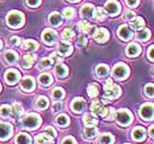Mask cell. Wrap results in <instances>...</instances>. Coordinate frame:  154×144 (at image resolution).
I'll return each instance as SVG.
<instances>
[{
	"label": "cell",
	"instance_id": "51",
	"mask_svg": "<svg viewBox=\"0 0 154 144\" xmlns=\"http://www.w3.org/2000/svg\"><path fill=\"white\" fill-rule=\"evenodd\" d=\"M62 144H76V141L72 136H66V138L62 141Z\"/></svg>",
	"mask_w": 154,
	"mask_h": 144
},
{
	"label": "cell",
	"instance_id": "43",
	"mask_svg": "<svg viewBox=\"0 0 154 144\" xmlns=\"http://www.w3.org/2000/svg\"><path fill=\"white\" fill-rule=\"evenodd\" d=\"M116 117V109L113 108H107V112H106V115H105V118L107 120H113Z\"/></svg>",
	"mask_w": 154,
	"mask_h": 144
},
{
	"label": "cell",
	"instance_id": "11",
	"mask_svg": "<svg viewBox=\"0 0 154 144\" xmlns=\"http://www.w3.org/2000/svg\"><path fill=\"white\" fill-rule=\"evenodd\" d=\"M42 38L43 41L46 43L48 45H53L56 42V38H57V35H56V32L53 31L51 29H46L42 34Z\"/></svg>",
	"mask_w": 154,
	"mask_h": 144
},
{
	"label": "cell",
	"instance_id": "24",
	"mask_svg": "<svg viewBox=\"0 0 154 144\" xmlns=\"http://www.w3.org/2000/svg\"><path fill=\"white\" fill-rule=\"evenodd\" d=\"M35 61V56L32 54H26L23 56V60H22V66L24 68H30L32 66V64L34 63Z\"/></svg>",
	"mask_w": 154,
	"mask_h": 144
},
{
	"label": "cell",
	"instance_id": "2",
	"mask_svg": "<svg viewBox=\"0 0 154 144\" xmlns=\"http://www.w3.org/2000/svg\"><path fill=\"white\" fill-rule=\"evenodd\" d=\"M7 23L11 28H20L24 23V17L19 11H11L7 16Z\"/></svg>",
	"mask_w": 154,
	"mask_h": 144
},
{
	"label": "cell",
	"instance_id": "29",
	"mask_svg": "<svg viewBox=\"0 0 154 144\" xmlns=\"http://www.w3.org/2000/svg\"><path fill=\"white\" fill-rule=\"evenodd\" d=\"M31 139L26 133H20L17 135L16 138V144H30Z\"/></svg>",
	"mask_w": 154,
	"mask_h": 144
},
{
	"label": "cell",
	"instance_id": "33",
	"mask_svg": "<svg viewBox=\"0 0 154 144\" xmlns=\"http://www.w3.org/2000/svg\"><path fill=\"white\" fill-rule=\"evenodd\" d=\"M38 81L41 83V85H43V86H48L50 84H52V81H53V79H52V76L50 75V74H42V75H40V77H38Z\"/></svg>",
	"mask_w": 154,
	"mask_h": 144
},
{
	"label": "cell",
	"instance_id": "6",
	"mask_svg": "<svg viewBox=\"0 0 154 144\" xmlns=\"http://www.w3.org/2000/svg\"><path fill=\"white\" fill-rule=\"evenodd\" d=\"M105 10H106V12L108 13L109 16L115 17L120 12V5H119V2L116 1V0H109V1L106 2Z\"/></svg>",
	"mask_w": 154,
	"mask_h": 144
},
{
	"label": "cell",
	"instance_id": "50",
	"mask_svg": "<svg viewBox=\"0 0 154 144\" xmlns=\"http://www.w3.org/2000/svg\"><path fill=\"white\" fill-rule=\"evenodd\" d=\"M135 18V14L134 12H132V11H127L125 13V20H129V21H131Z\"/></svg>",
	"mask_w": 154,
	"mask_h": 144
},
{
	"label": "cell",
	"instance_id": "10",
	"mask_svg": "<svg viewBox=\"0 0 154 144\" xmlns=\"http://www.w3.org/2000/svg\"><path fill=\"white\" fill-rule=\"evenodd\" d=\"M90 110H91L94 113L100 115V117H105L107 112V108L100 103L99 100H94L93 103H91V106H90Z\"/></svg>",
	"mask_w": 154,
	"mask_h": 144
},
{
	"label": "cell",
	"instance_id": "57",
	"mask_svg": "<svg viewBox=\"0 0 154 144\" xmlns=\"http://www.w3.org/2000/svg\"><path fill=\"white\" fill-rule=\"evenodd\" d=\"M153 125H152L151 128H150V136H152V138H153Z\"/></svg>",
	"mask_w": 154,
	"mask_h": 144
},
{
	"label": "cell",
	"instance_id": "54",
	"mask_svg": "<svg viewBox=\"0 0 154 144\" xmlns=\"http://www.w3.org/2000/svg\"><path fill=\"white\" fill-rule=\"evenodd\" d=\"M41 0H26V2L30 7H38Z\"/></svg>",
	"mask_w": 154,
	"mask_h": 144
},
{
	"label": "cell",
	"instance_id": "58",
	"mask_svg": "<svg viewBox=\"0 0 154 144\" xmlns=\"http://www.w3.org/2000/svg\"><path fill=\"white\" fill-rule=\"evenodd\" d=\"M1 47H2V42H1V40H0V50H1Z\"/></svg>",
	"mask_w": 154,
	"mask_h": 144
},
{
	"label": "cell",
	"instance_id": "32",
	"mask_svg": "<svg viewBox=\"0 0 154 144\" xmlns=\"http://www.w3.org/2000/svg\"><path fill=\"white\" fill-rule=\"evenodd\" d=\"M87 93H88V96L89 97H96L99 93V87L96 83H91L89 84V86L87 88Z\"/></svg>",
	"mask_w": 154,
	"mask_h": 144
},
{
	"label": "cell",
	"instance_id": "26",
	"mask_svg": "<svg viewBox=\"0 0 154 144\" xmlns=\"http://www.w3.org/2000/svg\"><path fill=\"white\" fill-rule=\"evenodd\" d=\"M130 23H131V28L133 30H140L142 29L143 26H144V20L142 19V18H140V17H135L134 19L131 20L130 21Z\"/></svg>",
	"mask_w": 154,
	"mask_h": 144
},
{
	"label": "cell",
	"instance_id": "17",
	"mask_svg": "<svg viewBox=\"0 0 154 144\" xmlns=\"http://www.w3.org/2000/svg\"><path fill=\"white\" fill-rule=\"evenodd\" d=\"M94 36H95V40H96L97 42H99V43H103V42H106L107 40H108V38H109V33H108V31H107L106 29H98L95 32V34H94Z\"/></svg>",
	"mask_w": 154,
	"mask_h": 144
},
{
	"label": "cell",
	"instance_id": "42",
	"mask_svg": "<svg viewBox=\"0 0 154 144\" xmlns=\"http://www.w3.org/2000/svg\"><path fill=\"white\" fill-rule=\"evenodd\" d=\"M95 18H96L98 21L105 20V13H103V8H98V9L95 10Z\"/></svg>",
	"mask_w": 154,
	"mask_h": 144
},
{
	"label": "cell",
	"instance_id": "19",
	"mask_svg": "<svg viewBox=\"0 0 154 144\" xmlns=\"http://www.w3.org/2000/svg\"><path fill=\"white\" fill-rule=\"evenodd\" d=\"M125 52H127V55H129V56H137L138 54L141 53V47L137 43H130Z\"/></svg>",
	"mask_w": 154,
	"mask_h": 144
},
{
	"label": "cell",
	"instance_id": "60",
	"mask_svg": "<svg viewBox=\"0 0 154 144\" xmlns=\"http://www.w3.org/2000/svg\"><path fill=\"white\" fill-rule=\"evenodd\" d=\"M0 91H1V85H0Z\"/></svg>",
	"mask_w": 154,
	"mask_h": 144
},
{
	"label": "cell",
	"instance_id": "12",
	"mask_svg": "<svg viewBox=\"0 0 154 144\" xmlns=\"http://www.w3.org/2000/svg\"><path fill=\"white\" fill-rule=\"evenodd\" d=\"M57 51H58V53H60V55H62V56H67V55H69L72 52H73V47H72V45L69 42L63 40V41H61L60 44H58Z\"/></svg>",
	"mask_w": 154,
	"mask_h": 144
},
{
	"label": "cell",
	"instance_id": "41",
	"mask_svg": "<svg viewBox=\"0 0 154 144\" xmlns=\"http://www.w3.org/2000/svg\"><path fill=\"white\" fill-rule=\"evenodd\" d=\"M11 113V108L8 105H2L0 107V115L3 117V118H7L8 115H10Z\"/></svg>",
	"mask_w": 154,
	"mask_h": 144
},
{
	"label": "cell",
	"instance_id": "27",
	"mask_svg": "<svg viewBox=\"0 0 154 144\" xmlns=\"http://www.w3.org/2000/svg\"><path fill=\"white\" fill-rule=\"evenodd\" d=\"M38 47V43L34 40H26L23 43V48L26 51H35Z\"/></svg>",
	"mask_w": 154,
	"mask_h": 144
},
{
	"label": "cell",
	"instance_id": "9",
	"mask_svg": "<svg viewBox=\"0 0 154 144\" xmlns=\"http://www.w3.org/2000/svg\"><path fill=\"white\" fill-rule=\"evenodd\" d=\"M12 133V128L9 123L6 122H0V140L5 141L10 138V135Z\"/></svg>",
	"mask_w": 154,
	"mask_h": 144
},
{
	"label": "cell",
	"instance_id": "49",
	"mask_svg": "<svg viewBox=\"0 0 154 144\" xmlns=\"http://www.w3.org/2000/svg\"><path fill=\"white\" fill-rule=\"evenodd\" d=\"M51 60L55 63H60L62 61V56L58 55V53H52L51 54Z\"/></svg>",
	"mask_w": 154,
	"mask_h": 144
},
{
	"label": "cell",
	"instance_id": "46",
	"mask_svg": "<svg viewBox=\"0 0 154 144\" xmlns=\"http://www.w3.org/2000/svg\"><path fill=\"white\" fill-rule=\"evenodd\" d=\"M145 93L149 97H153V85L152 84H149L145 86Z\"/></svg>",
	"mask_w": 154,
	"mask_h": 144
},
{
	"label": "cell",
	"instance_id": "28",
	"mask_svg": "<svg viewBox=\"0 0 154 144\" xmlns=\"http://www.w3.org/2000/svg\"><path fill=\"white\" fill-rule=\"evenodd\" d=\"M55 73H56L57 77H60V78H63V77L66 76V75H67V73H68L67 66H66V65H64V64H58L57 66H56V68H55Z\"/></svg>",
	"mask_w": 154,
	"mask_h": 144
},
{
	"label": "cell",
	"instance_id": "53",
	"mask_svg": "<svg viewBox=\"0 0 154 144\" xmlns=\"http://www.w3.org/2000/svg\"><path fill=\"white\" fill-rule=\"evenodd\" d=\"M10 44L11 45H19L20 44V38L18 36H12L10 38Z\"/></svg>",
	"mask_w": 154,
	"mask_h": 144
},
{
	"label": "cell",
	"instance_id": "30",
	"mask_svg": "<svg viewBox=\"0 0 154 144\" xmlns=\"http://www.w3.org/2000/svg\"><path fill=\"white\" fill-rule=\"evenodd\" d=\"M5 58H6V61L8 62V63L14 64V63H17V61H18V54L13 51H7L6 53H5Z\"/></svg>",
	"mask_w": 154,
	"mask_h": 144
},
{
	"label": "cell",
	"instance_id": "61",
	"mask_svg": "<svg viewBox=\"0 0 154 144\" xmlns=\"http://www.w3.org/2000/svg\"><path fill=\"white\" fill-rule=\"evenodd\" d=\"M50 144H52V143H50Z\"/></svg>",
	"mask_w": 154,
	"mask_h": 144
},
{
	"label": "cell",
	"instance_id": "37",
	"mask_svg": "<svg viewBox=\"0 0 154 144\" xmlns=\"http://www.w3.org/2000/svg\"><path fill=\"white\" fill-rule=\"evenodd\" d=\"M100 144H112L113 143V136L109 133H105V134L100 135L99 138Z\"/></svg>",
	"mask_w": 154,
	"mask_h": 144
},
{
	"label": "cell",
	"instance_id": "47",
	"mask_svg": "<svg viewBox=\"0 0 154 144\" xmlns=\"http://www.w3.org/2000/svg\"><path fill=\"white\" fill-rule=\"evenodd\" d=\"M45 133L48 135H50V136H56V131L54 130V128L53 127H48V128L45 129Z\"/></svg>",
	"mask_w": 154,
	"mask_h": 144
},
{
	"label": "cell",
	"instance_id": "16",
	"mask_svg": "<svg viewBox=\"0 0 154 144\" xmlns=\"http://www.w3.org/2000/svg\"><path fill=\"white\" fill-rule=\"evenodd\" d=\"M78 28H79V30L83 33H87V34H90V35H93L94 31L96 30V26H93L91 23L87 22V21H82V22H79Z\"/></svg>",
	"mask_w": 154,
	"mask_h": 144
},
{
	"label": "cell",
	"instance_id": "59",
	"mask_svg": "<svg viewBox=\"0 0 154 144\" xmlns=\"http://www.w3.org/2000/svg\"><path fill=\"white\" fill-rule=\"evenodd\" d=\"M69 1H72V2H75V1H78V0H69Z\"/></svg>",
	"mask_w": 154,
	"mask_h": 144
},
{
	"label": "cell",
	"instance_id": "36",
	"mask_svg": "<svg viewBox=\"0 0 154 144\" xmlns=\"http://www.w3.org/2000/svg\"><path fill=\"white\" fill-rule=\"evenodd\" d=\"M48 106V99L46 97L41 96L38 97V100H36V107L38 109H46Z\"/></svg>",
	"mask_w": 154,
	"mask_h": 144
},
{
	"label": "cell",
	"instance_id": "25",
	"mask_svg": "<svg viewBox=\"0 0 154 144\" xmlns=\"http://www.w3.org/2000/svg\"><path fill=\"white\" fill-rule=\"evenodd\" d=\"M84 135L88 139H94L98 135V130L96 127H87L84 129Z\"/></svg>",
	"mask_w": 154,
	"mask_h": 144
},
{
	"label": "cell",
	"instance_id": "48",
	"mask_svg": "<svg viewBox=\"0 0 154 144\" xmlns=\"http://www.w3.org/2000/svg\"><path fill=\"white\" fill-rule=\"evenodd\" d=\"M77 44L78 45H82V46H84V45L87 44V38L85 35H79L78 38H77Z\"/></svg>",
	"mask_w": 154,
	"mask_h": 144
},
{
	"label": "cell",
	"instance_id": "22",
	"mask_svg": "<svg viewBox=\"0 0 154 144\" xmlns=\"http://www.w3.org/2000/svg\"><path fill=\"white\" fill-rule=\"evenodd\" d=\"M48 21H50V23L53 24V26H61L62 22H63V18H62V16L58 12H53L48 17Z\"/></svg>",
	"mask_w": 154,
	"mask_h": 144
},
{
	"label": "cell",
	"instance_id": "31",
	"mask_svg": "<svg viewBox=\"0 0 154 144\" xmlns=\"http://www.w3.org/2000/svg\"><path fill=\"white\" fill-rule=\"evenodd\" d=\"M108 73H109V67L107 66L106 64H100L97 66L96 68V74L97 76L99 77H105L108 75Z\"/></svg>",
	"mask_w": 154,
	"mask_h": 144
},
{
	"label": "cell",
	"instance_id": "40",
	"mask_svg": "<svg viewBox=\"0 0 154 144\" xmlns=\"http://www.w3.org/2000/svg\"><path fill=\"white\" fill-rule=\"evenodd\" d=\"M52 65H53V61L50 57L42 58L41 61H40V63H38L40 68H50Z\"/></svg>",
	"mask_w": 154,
	"mask_h": 144
},
{
	"label": "cell",
	"instance_id": "38",
	"mask_svg": "<svg viewBox=\"0 0 154 144\" xmlns=\"http://www.w3.org/2000/svg\"><path fill=\"white\" fill-rule=\"evenodd\" d=\"M56 123H57L60 127H66V125L69 123V118H68L66 115H60L56 118Z\"/></svg>",
	"mask_w": 154,
	"mask_h": 144
},
{
	"label": "cell",
	"instance_id": "8",
	"mask_svg": "<svg viewBox=\"0 0 154 144\" xmlns=\"http://www.w3.org/2000/svg\"><path fill=\"white\" fill-rule=\"evenodd\" d=\"M71 108L76 113H80V112H83L85 110V108H86V101H85L84 98H80V97L74 98L73 101H72Z\"/></svg>",
	"mask_w": 154,
	"mask_h": 144
},
{
	"label": "cell",
	"instance_id": "14",
	"mask_svg": "<svg viewBox=\"0 0 154 144\" xmlns=\"http://www.w3.org/2000/svg\"><path fill=\"white\" fill-rule=\"evenodd\" d=\"M20 78V73L16 69H9V71L6 73V76H5V79L9 85H14V84L19 80Z\"/></svg>",
	"mask_w": 154,
	"mask_h": 144
},
{
	"label": "cell",
	"instance_id": "15",
	"mask_svg": "<svg viewBox=\"0 0 154 144\" xmlns=\"http://www.w3.org/2000/svg\"><path fill=\"white\" fill-rule=\"evenodd\" d=\"M118 35L123 41H128L132 38V31L128 26H121L118 29Z\"/></svg>",
	"mask_w": 154,
	"mask_h": 144
},
{
	"label": "cell",
	"instance_id": "4",
	"mask_svg": "<svg viewBox=\"0 0 154 144\" xmlns=\"http://www.w3.org/2000/svg\"><path fill=\"white\" fill-rule=\"evenodd\" d=\"M115 119L117 120L119 124L128 125L132 122V115L131 112L127 110V109H120L119 111H116Z\"/></svg>",
	"mask_w": 154,
	"mask_h": 144
},
{
	"label": "cell",
	"instance_id": "5",
	"mask_svg": "<svg viewBox=\"0 0 154 144\" xmlns=\"http://www.w3.org/2000/svg\"><path fill=\"white\" fill-rule=\"evenodd\" d=\"M112 75L119 80L125 79L129 75V67L123 63H119L113 67L112 69Z\"/></svg>",
	"mask_w": 154,
	"mask_h": 144
},
{
	"label": "cell",
	"instance_id": "34",
	"mask_svg": "<svg viewBox=\"0 0 154 144\" xmlns=\"http://www.w3.org/2000/svg\"><path fill=\"white\" fill-rule=\"evenodd\" d=\"M150 35H151V33L149 29H140L137 33V38L141 41H146L150 38Z\"/></svg>",
	"mask_w": 154,
	"mask_h": 144
},
{
	"label": "cell",
	"instance_id": "13",
	"mask_svg": "<svg viewBox=\"0 0 154 144\" xmlns=\"http://www.w3.org/2000/svg\"><path fill=\"white\" fill-rule=\"evenodd\" d=\"M80 14L85 19H91V18L95 17V7L93 5H90V3L85 5L80 9Z\"/></svg>",
	"mask_w": 154,
	"mask_h": 144
},
{
	"label": "cell",
	"instance_id": "39",
	"mask_svg": "<svg viewBox=\"0 0 154 144\" xmlns=\"http://www.w3.org/2000/svg\"><path fill=\"white\" fill-rule=\"evenodd\" d=\"M52 96H53V98H54L55 100L62 99V98L64 97V89H63V88H60V87L55 88V89H53V91H52Z\"/></svg>",
	"mask_w": 154,
	"mask_h": 144
},
{
	"label": "cell",
	"instance_id": "7",
	"mask_svg": "<svg viewBox=\"0 0 154 144\" xmlns=\"http://www.w3.org/2000/svg\"><path fill=\"white\" fill-rule=\"evenodd\" d=\"M140 115L144 120H152L153 119V103H144L140 108Z\"/></svg>",
	"mask_w": 154,
	"mask_h": 144
},
{
	"label": "cell",
	"instance_id": "56",
	"mask_svg": "<svg viewBox=\"0 0 154 144\" xmlns=\"http://www.w3.org/2000/svg\"><path fill=\"white\" fill-rule=\"evenodd\" d=\"M153 46H151V47L149 48V53H148V56L149 58H150V61H153Z\"/></svg>",
	"mask_w": 154,
	"mask_h": 144
},
{
	"label": "cell",
	"instance_id": "44",
	"mask_svg": "<svg viewBox=\"0 0 154 144\" xmlns=\"http://www.w3.org/2000/svg\"><path fill=\"white\" fill-rule=\"evenodd\" d=\"M63 38H65V41L66 40H71V38H74V32H73V30L72 29H65L63 31Z\"/></svg>",
	"mask_w": 154,
	"mask_h": 144
},
{
	"label": "cell",
	"instance_id": "3",
	"mask_svg": "<svg viewBox=\"0 0 154 144\" xmlns=\"http://www.w3.org/2000/svg\"><path fill=\"white\" fill-rule=\"evenodd\" d=\"M41 124V118L36 113H30L23 119V125L29 130H35Z\"/></svg>",
	"mask_w": 154,
	"mask_h": 144
},
{
	"label": "cell",
	"instance_id": "52",
	"mask_svg": "<svg viewBox=\"0 0 154 144\" xmlns=\"http://www.w3.org/2000/svg\"><path fill=\"white\" fill-rule=\"evenodd\" d=\"M62 109H63V103L61 101H57V103H55L53 105V111L54 112L58 111V110H62Z\"/></svg>",
	"mask_w": 154,
	"mask_h": 144
},
{
	"label": "cell",
	"instance_id": "20",
	"mask_svg": "<svg viewBox=\"0 0 154 144\" xmlns=\"http://www.w3.org/2000/svg\"><path fill=\"white\" fill-rule=\"evenodd\" d=\"M21 87H22V89L26 90V91L32 90L34 88V79L32 77H24L21 80Z\"/></svg>",
	"mask_w": 154,
	"mask_h": 144
},
{
	"label": "cell",
	"instance_id": "18",
	"mask_svg": "<svg viewBox=\"0 0 154 144\" xmlns=\"http://www.w3.org/2000/svg\"><path fill=\"white\" fill-rule=\"evenodd\" d=\"M132 138L134 141L141 142L145 139V130L142 127H135L132 131Z\"/></svg>",
	"mask_w": 154,
	"mask_h": 144
},
{
	"label": "cell",
	"instance_id": "1",
	"mask_svg": "<svg viewBox=\"0 0 154 144\" xmlns=\"http://www.w3.org/2000/svg\"><path fill=\"white\" fill-rule=\"evenodd\" d=\"M103 91H105L103 93V97L106 99H116V98H118L120 96L121 88L118 85L113 84L111 79H109L107 80V83L103 86Z\"/></svg>",
	"mask_w": 154,
	"mask_h": 144
},
{
	"label": "cell",
	"instance_id": "23",
	"mask_svg": "<svg viewBox=\"0 0 154 144\" xmlns=\"http://www.w3.org/2000/svg\"><path fill=\"white\" fill-rule=\"evenodd\" d=\"M52 142H53V139L46 133L45 134H38L35 138V144H50Z\"/></svg>",
	"mask_w": 154,
	"mask_h": 144
},
{
	"label": "cell",
	"instance_id": "21",
	"mask_svg": "<svg viewBox=\"0 0 154 144\" xmlns=\"http://www.w3.org/2000/svg\"><path fill=\"white\" fill-rule=\"evenodd\" d=\"M83 121L87 127H95V125L98 123V120H97L96 115H93V113H86V115H84Z\"/></svg>",
	"mask_w": 154,
	"mask_h": 144
},
{
	"label": "cell",
	"instance_id": "35",
	"mask_svg": "<svg viewBox=\"0 0 154 144\" xmlns=\"http://www.w3.org/2000/svg\"><path fill=\"white\" fill-rule=\"evenodd\" d=\"M11 112L13 113V115L16 117V118H19L20 115L23 113V108L22 106L20 105L19 103H14L12 105V108H11Z\"/></svg>",
	"mask_w": 154,
	"mask_h": 144
},
{
	"label": "cell",
	"instance_id": "45",
	"mask_svg": "<svg viewBox=\"0 0 154 144\" xmlns=\"http://www.w3.org/2000/svg\"><path fill=\"white\" fill-rule=\"evenodd\" d=\"M63 13H64V16L66 17L67 19H71V18L74 17L75 10L73 9V8H65L64 11H63Z\"/></svg>",
	"mask_w": 154,
	"mask_h": 144
},
{
	"label": "cell",
	"instance_id": "55",
	"mask_svg": "<svg viewBox=\"0 0 154 144\" xmlns=\"http://www.w3.org/2000/svg\"><path fill=\"white\" fill-rule=\"evenodd\" d=\"M127 3H128L129 7H137L139 3V0H127Z\"/></svg>",
	"mask_w": 154,
	"mask_h": 144
}]
</instances>
